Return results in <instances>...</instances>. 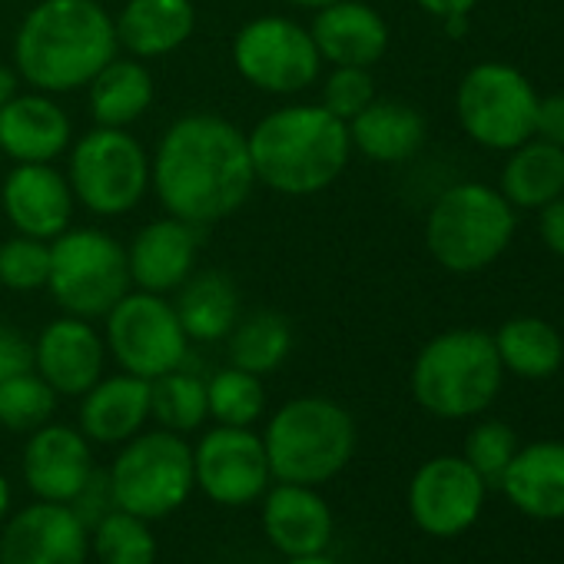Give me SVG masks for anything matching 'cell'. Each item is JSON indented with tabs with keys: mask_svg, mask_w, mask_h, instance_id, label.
I'll use <instances>...</instances> for the list:
<instances>
[{
	"mask_svg": "<svg viewBox=\"0 0 564 564\" xmlns=\"http://www.w3.org/2000/svg\"><path fill=\"white\" fill-rule=\"evenodd\" d=\"M501 196L521 209H541L564 196V150L538 137L514 147L501 170Z\"/></svg>",
	"mask_w": 564,
	"mask_h": 564,
	"instance_id": "cell-29",
	"label": "cell"
},
{
	"mask_svg": "<svg viewBox=\"0 0 564 564\" xmlns=\"http://www.w3.org/2000/svg\"><path fill=\"white\" fill-rule=\"evenodd\" d=\"M18 90H21V74H18V67H4V64H0V107H4L8 100H14Z\"/></svg>",
	"mask_w": 564,
	"mask_h": 564,
	"instance_id": "cell-44",
	"label": "cell"
},
{
	"mask_svg": "<svg viewBox=\"0 0 564 564\" xmlns=\"http://www.w3.org/2000/svg\"><path fill=\"white\" fill-rule=\"evenodd\" d=\"M232 64L249 87L275 97L303 94L323 74L313 34L279 14L256 18L232 37Z\"/></svg>",
	"mask_w": 564,
	"mask_h": 564,
	"instance_id": "cell-11",
	"label": "cell"
},
{
	"mask_svg": "<svg viewBox=\"0 0 564 564\" xmlns=\"http://www.w3.org/2000/svg\"><path fill=\"white\" fill-rule=\"evenodd\" d=\"M352 150L372 163H405L425 143V117L402 100H372L356 120H349Z\"/></svg>",
	"mask_w": 564,
	"mask_h": 564,
	"instance_id": "cell-26",
	"label": "cell"
},
{
	"mask_svg": "<svg viewBox=\"0 0 564 564\" xmlns=\"http://www.w3.org/2000/svg\"><path fill=\"white\" fill-rule=\"evenodd\" d=\"M31 369H34V343L21 329L0 323V382Z\"/></svg>",
	"mask_w": 564,
	"mask_h": 564,
	"instance_id": "cell-40",
	"label": "cell"
},
{
	"mask_svg": "<svg viewBox=\"0 0 564 564\" xmlns=\"http://www.w3.org/2000/svg\"><path fill=\"white\" fill-rule=\"evenodd\" d=\"M51 275V242L34 236H11L0 242V286L11 293L47 290Z\"/></svg>",
	"mask_w": 564,
	"mask_h": 564,
	"instance_id": "cell-36",
	"label": "cell"
},
{
	"mask_svg": "<svg viewBox=\"0 0 564 564\" xmlns=\"http://www.w3.org/2000/svg\"><path fill=\"white\" fill-rule=\"evenodd\" d=\"M199 226H189L176 216L147 223L127 246L130 282L143 293H176L196 269Z\"/></svg>",
	"mask_w": 564,
	"mask_h": 564,
	"instance_id": "cell-18",
	"label": "cell"
},
{
	"mask_svg": "<svg viewBox=\"0 0 564 564\" xmlns=\"http://www.w3.org/2000/svg\"><path fill=\"white\" fill-rule=\"evenodd\" d=\"M130 286L127 246L104 229H64L51 239L47 290L67 316L104 319Z\"/></svg>",
	"mask_w": 564,
	"mask_h": 564,
	"instance_id": "cell-7",
	"label": "cell"
},
{
	"mask_svg": "<svg viewBox=\"0 0 564 564\" xmlns=\"http://www.w3.org/2000/svg\"><path fill=\"white\" fill-rule=\"evenodd\" d=\"M534 137L564 150V94H551V97L538 100Z\"/></svg>",
	"mask_w": 564,
	"mask_h": 564,
	"instance_id": "cell-41",
	"label": "cell"
},
{
	"mask_svg": "<svg viewBox=\"0 0 564 564\" xmlns=\"http://www.w3.org/2000/svg\"><path fill=\"white\" fill-rule=\"evenodd\" d=\"M498 488L528 518H564V442H531L518 448Z\"/></svg>",
	"mask_w": 564,
	"mask_h": 564,
	"instance_id": "cell-23",
	"label": "cell"
},
{
	"mask_svg": "<svg viewBox=\"0 0 564 564\" xmlns=\"http://www.w3.org/2000/svg\"><path fill=\"white\" fill-rule=\"evenodd\" d=\"M468 18H471V14H455V18H445L442 24H445L448 37H462V34L468 31Z\"/></svg>",
	"mask_w": 564,
	"mask_h": 564,
	"instance_id": "cell-45",
	"label": "cell"
},
{
	"mask_svg": "<svg viewBox=\"0 0 564 564\" xmlns=\"http://www.w3.org/2000/svg\"><path fill=\"white\" fill-rule=\"evenodd\" d=\"M117 44L137 61H156L180 51L196 28L189 0H127L113 21Z\"/></svg>",
	"mask_w": 564,
	"mask_h": 564,
	"instance_id": "cell-25",
	"label": "cell"
},
{
	"mask_svg": "<svg viewBox=\"0 0 564 564\" xmlns=\"http://www.w3.org/2000/svg\"><path fill=\"white\" fill-rule=\"evenodd\" d=\"M206 405H209V419H216V425L252 429L265 412L262 376H252L236 366L216 372L206 382Z\"/></svg>",
	"mask_w": 564,
	"mask_h": 564,
	"instance_id": "cell-33",
	"label": "cell"
},
{
	"mask_svg": "<svg viewBox=\"0 0 564 564\" xmlns=\"http://www.w3.org/2000/svg\"><path fill=\"white\" fill-rule=\"evenodd\" d=\"M90 531L67 505L34 501L0 534V564H87Z\"/></svg>",
	"mask_w": 564,
	"mask_h": 564,
	"instance_id": "cell-15",
	"label": "cell"
},
{
	"mask_svg": "<svg viewBox=\"0 0 564 564\" xmlns=\"http://www.w3.org/2000/svg\"><path fill=\"white\" fill-rule=\"evenodd\" d=\"M0 290H4V286H0Z\"/></svg>",
	"mask_w": 564,
	"mask_h": 564,
	"instance_id": "cell-49",
	"label": "cell"
},
{
	"mask_svg": "<svg viewBox=\"0 0 564 564\" xmlns=\"http://www.w3.org/2000/svg\"><path fill=\"white\" fill-rule=\"evenodd\" d=\"M193 475L203 495L226 508L252 505L269 488L265 445L252 429L216 425L193 448Z\"/></svg>",
	"mask_w": 564,
	"mask_h": 564,
	"instance_id": "cell-13",
	"label": "cell"
},
{
	"mask_svg": "<svg viewBox=\"0 0 564 564\" xmlns=\"http://www.w3.org/2000/svg\"><path fill=\"white\" fill-rule=\"evenodd\" d=\"M67 508L77 514V521L90 531L100 518H107L117 501H113V488H110V471L104 468H94L90 478L84 481V488L67 501Z\"/></svg>",
	"mask_w": 564,
	"mask_h": 564,
	"instance_id": "cell-39",
	"label": "cell"
},
{
	"mask_svg": "<svg viewBox=\"0 0 564 564\" xmlns=\"http://www.w3.org/2000/svg\"><path fill=\"white\" fill-rule=\"evenodd\" d=\"M514 452H518V435L511 432V425L488 419L468 432L462 458L481 475L485 485H501V475L511 465Z\"/></svg>",
	"mask_w": 564,
	"mask_h": 564,
	"instance_id": "cell-37",
	"label": "cell"
},
{
	"mask_svg": "<svg viewBox=\"0 0 564 564\" xmlns=\"http://www.w3.org/2000/svg\"><path fill=\"white\" fill-rule=\"evenodd\" d=\"M491 339L505 372L521 379H547L564 362V343L557 329L538 316H514Z\"/></svg>",
	"mask_w": 564,
	"mask_h": 564,
	"instance_id": "cell-30",
	"label": "cell"
},
{
	"mask_svg": "<svg viewBox=\"0 0 564 564\" xmlns=\"http://www.w3.org/2000/svg\"><path fill=\"white\" fill-rule=\"evenodd\" d=\"M74 140V123L54 94H18L0 107V153L14 163H54Z\"/></svg>",
	"mask_w": 564,
	"mask_h": 564,
	"instance_id": "cell-20",
	"label": "cell"
},
{
	"mask_svg": "<svg viewBox=\"0 0 564 564\" xmlns=\"http://www.w3.org/2000/svg\"><path fill=\"white\" fill-rule=\"evenodd\" d=\"M8 508H11V485H8L4 475H0V518H4Z\"/></svg>",
	"mask_w": 564,
	"mask_h": 564,
	"instance_id": "cell-48",
	"label": "cell"
},
{
	"mask_svg": "<svg viewBox=\"0 0 564 564\" xmlns=\"http://www.w3.org/2000/svg\"><path fill=\"white\" fill-rule=\"evenodd\" d=\"M150 186L160 206L189 226L232 216L256 186L246 133L216 113L173 120L150 160Z\"/></svg>",
	"mask_w": 564,
	"mask_h": 564,
	"instance_id": "cell-1",
	"label": "cell"
},
{
	"mask_svg": "<svg viewBox=\"0 0 564 564\" xmlns=\"http://www.w3.org/2000/svg\"><path fill=\"white\" fill-rule=\"evenodd\" d=\"M501 379L505 366L488 333L448 329L422 346L412 366V395L438 419H468L495 402Z\"/></svg>",
	"mask_w": 564,
	"mask_h": 564,
	"instance_id": "cell-5",
	"label": "cell"
},
{
	"mask_svg": "<svg viewBox=\"0 0 564 564\" xmlns=\"http://www.w3.org/2000/svg\"><path fill=\"white\" fill-rule=\"evenodd\" d=\"M104 366L107 343L90 326V319H54L34 343V372L57 395H84L97 379H104Z\"/></svg>",
	"mask_w": 564,
	"mask_h": 564,
	"instance_id": "cell-16",
	"label": "cell"
},
{
	"mask_svg": "<svg viewBox=\"0 0 564 564\" xmlns=\"http://www.w3.org/2000/svg\"><path fill=\"white\" fill-rule=\"evenodd\" d=\"M415 4H419L425 14L445 21V18H455V14H471L478 0H415Z\"/></svg>",
	"mask_w": 564,
	"mask_h": 564,
	"instance_id": "cell-43",
	"label": "cell"
},
{
	"mask_svg": "<svg viewBox=\"0 0 564 564\" xmlns=\"http://www.w3.org/2000/svg\"><path fill=\"white\" fill-rule=\"evenodd\" d=\"M80 399V432L90 442H130L150 419V382L130 372L97 379Z\"/></svg>",
	"mask_w": 564,
	"mask_h": 564,
	"instance_id": "cell-24",
	"label": "cell"
},
{
	"mask_svg": "<svg viewBox=\"0 0 564 564\" xmlns=\"http://www.w3.org/2000/svg\"><path fill=\"white\" fill-rule=\"evenodd\" d=\"M0 203L11 226L34 239H57L70 229L74 189L61 170L51 163H18L0 186Z\"/></svg>",
	"mask_w": 564,
	"mask_h": 564,
	"instance_id": "cell-17",
	"label": "cell"
},
{
	"mask_svg": "<svg viewBox=\"0 0 564 564\" xmlns=\"http://www.w3.org/2000/svg\"><path fill=\"white\" fill-rule=\"evenodd\" d=\"M150 415L160 422V429L176 435L199 429L209 419L206 382L193 372H183V366L150 379Z\"/></svg>",
	"mask_w": 564,
	"mask_h": 564,
	"instance_id": "cell-32",
	"label": "cell"
},
{
	"mask_svg": "<svg viewBox=\"0 0 564 564\" xmlns=\"http://www.w3.org/2000/svg\"><path fill=\"white\" fill-rule=\"evenodd\" d=\"M286 4H293V8H303V11H323V8L336 4V0H286Z\"/></svg>",
	"mask_w": 564,
	"mask_h": 564,
	"instance_id": "cell-47",
	"label": "cell"
},
{
	"mask_svg": "<svg viewBox=\"0 0 564 564\" xmlns=\"http://www.w3.org/2000/svg\"><path fill=\"white\" fill-rule=\"evenodd\" d=\"M110 488L117 508L143 521L166 518L196 488L193 448L183 442V435L166 429L143 435L137 432L130 442H123L110 465Z\"/></svg>",
	"mask_w": 564,
	"mask_h": 564,
	"instance_id": "cell-8",
	"label": "cell"
},
{
	"mask_svg": "<svg viewBox=\"0 0 564 564\" xmlns=\"http://www.w3.org/2000/svg\"><path fill=\"white\" fill-rule=\"evenodd\" d=\"M286 564H339V561L329 557L326 551H316V554H296V557H290Z\"/></svg>",
	"mask_w": 564,
	"mask_h": 564,
	"instance_id": "cell-46",
	"label": "cell"
},
{
	"mask_svg": "<svg viewBox=\"0 0 564 564\" xmlns=\"http://www.w3.org/2000/svg\"><path fill=\"white\" fill-rule=\"evenodd\" d=\"M376 100V84L366 67H336L323 84V107L343 123L356 120Z\"/></svg>",
	"mask_w": 564,
	"mask_h": 564,
	"instance_id": "cell-38",
	"label": "cell"
},
{
	"mask_svg": "<svg viewBox=\"0 0 564 564\" xmlns=\"http://www.w3.org/2000/svg\"><path fill=\"white\" fill-rule=\"evenodd\" d=\"M57 392L31 369L0 382V425L11 432H37L54 419Z\"/></svg>",
	"mask_w": 564,
	"mask_h": 564,
	"instance_id": "cell-35",
	"label": "cell"
},
{
	"mask_svg": "<svg viewBox=\"0 0 564 564\" xmlns=\"http://www.w3.org/2000/svg\"><path fill=\"white\" fill-rule=\"evenodd\" d=\"M538 232H541V242L554 256H564V196H557L538 209Z\"/></svg>",
	"mask_w": 564,
	"mask_h": 564,
	"instance_id": "cell-42",
	"label": "cell"
},
{
	"mask_svg": "<svg viewBox=\"0 0 564 564\" xmlns=\"http://www.w3.org/2000/svg\"><path fill=\"white\" fill-rule=\"evenodd\" d=\"M107 349L123 372L156 379L186 362L189 336L180 326L173 303L156 293H127L107 316Z\"/></svg>",
	"mask_w": 564,
	"mask_h": 564,
	"instance_id": "cell-12",
	"label": "cell"
},
{
	"mask_svg": "<svg viewBox=\"0 0 564 564\" xmlns=\"http://www.w3.org/2000/svg\"><path fill=\"white\" fill-rule=\"evenodd\" d=\"M514 236V206L488 183H458L445 189L425 219V242L448 272H478L491 265Z\"/></svg>",
	"mask_w": 564,
	"mask_h": 564,
	"instance_id": "cell-6",
	"label": "cell"
},
{
	"mask_svg": "<svg viewBox=\"0 0 564 564\" xmlns=\"http://www.w3.org/2000/svg\"><path fill=\"white\" fill-rule=\"evenodd\" d=\"M485 481L462 455L429 458L409 485L412 521L435 538H455L468 531L485 505Z\"/></svg>",
	"mask_w": 564,
	"mask_h": 564,
	"instance_id": "cell-14",
	"label": "cell"
},
{
	"mask_svg": "<svg viewBox=\"0 0 564 564\" xmlns=\"http://www.w3.org/2000/svg\"><path fill=\"white\" fill-rule=\"evenodd\" d=\"M246 143L256 183H265L279 196H316L329 189L352 153L349 123L333 117L323 104L265 113L246 133Z\"/></svg>",
	"mask_w": 564,
	"mask_h": 564,
	"instance_id": "cell-3",
	"label": "cell"
},
{
	"mask_svg": "<svg viewBox=\"0 0 564 564\" xmlns=\"http://www.w3.org/2000/svg\"><path fill=\"white\" fill-rule=\"evenodd\" d=\"M262 445L272 478L316 488L349 465L356 452V422L339 402L303 395L269 419Z\"/></svg>",
	"mask_w": 564,
	"mask_h": 564,
	"instance_id": "cell-4",
	"label": "cell"
},
{
	"mask_svg": "<svg viewBox=\"0 0 564 564\" xmlns=\"http://www.w3.org/2000/svg\"><path fill=\"white\" fill-rule=\"evenodd\" d=\"M87 100L97 127L127 130L153 107V77L137 57H113L87 84Z\"/></svg>",
	"mask_w": 564,
	"mask_h": 564,
	"instance_id": "cell-28",
	"label": "cell"
},
{
	"mask_svg": "<svg viewBox=\"0 0 564 564\" xmlns=\"http://www.w3.org/2000/svg\"><path fill=\"white\" fill-rule=\"evenodd\" d=\"M323 64L333 67H376L389 47V28L382 14L362 0H336L316 11L310 28Z\"/></svg>",
	"mask_w": 564,
	"mask_h": 564,
	"instance_id": "cell-22",
	"label": "cell"
},
{
	"mask_svg": "<svg viewBox=\"0 0 564 564\" xmlns=\"http://www.w3.org/2000/svg\"><path fill=\"white\" fill-rule=\"evenodd\" d=\"M262 531L286 557L316 554L333 541V511L316 488L279 481L262 495Z\"/></svg>",
	"mask_w": 564,
	"mask_h": 564,
	"instance_id": "cell-21",
	"label": "cell"
},
{
	"mask_svg": "<svg viewBox=\"0 0 564 564\" xmlns=\"http://www.w3.org/2000/svg\"><path fill=\"white\" fill-rule=\"evenodd\" d=\"M173 310L189 339L216 343L226 339L239 323V290L219 269H193L189 279L176 290Z\"/></svg>",
	"mask_w": 564,
	"mask_h": 564,
	"instance_id": "cell-27",
	"label": "cell"
},
{
	"mask_svg": "<svg viewBox=\"0 0 564 564\" xmlns=\"http://www.w3.org/2000/svg\"><path fill=\"white\" fill-rule=\"evenodd\" d=\"M293 352V326L282 313L259 310L239 319L229 333V362L252 376L275 372Z\"/></svg>",
	"mask_w": 564,
	"mask_h": 564,
	"instance_id": "cell-31",
	"label": "cell"
},
{
	"mask_svg": "<svg viewBox=\"0 0 564 564\" xmlns=\"http://www.w3.org/2000/svg\"><path fill=\"white\" fill-rule=\"evenodd\" d=\"M94 471L90 442L70 425H41L24 448V478L41 501L67 505Z\"/></svg>",
	"mask_w": 564,
	"mask_h": 564,
	"instance_id": "cell-19",
	"label": "cell"
},
{
	"mask_svg": "<svg viewBox=\"0 0 564 564\" xmlns=\"http://www.w3.org/2000/svg\"><path fill=\"white\" fill-rule=\"evenodd\" d=\"M104 0H41L14 37V67L41 94H74L117 57Z\"/></svg>",
	"mask_w": 564,
	"mask_h": 564,
	"instance_id": "cell-2",
	"label": "cell"
},
{
	"mask_svg": "<svg viewBox=\"0 0 564 564\" xmlns=\"http://www.w3.org/2000/svg\"><path fill=\"white\" fill-rule=\"evenodd\" d=\"M90 551L100 564H156V538L150 524L123 508H113L90 528Z\"/></svg>",
	"mask_w": 564,
	"mask_h": 564,
	"instance_id": "cell-34",
	"label": "cell"
},
{
	"mask_svg": "<svg viewBox=\"0 0 564 564\" xmlns=\"http://www.w3.org/2000/svg\"><path fill=\"white\" fill-rule=\"evenodd\" d=\"M538 94L531 80L508 64L471 67L455 94L462 130L488 150H514L534 137Z\"/></svg>",
	"mask_w": 564,
	"mask_h": 564,
	"instance_id": "cell-10",
	"label": "cell"
},
{
	"mask_svg": "<svg viewBox=\"0 0 564 564\" xmlns=\"http://www.w3.org/2000/svg\"><path fill=\"white\" fill-rule=\"evenodd\" d=\"M67 183L94 216H127L150 189V156L120 127H97L70 150Z\"/></svg>",
	"mask_w": 564,
	"mask_h": 564,
	"instance_id": "cell-9",
	"label": "cell"
}]
</instances>
